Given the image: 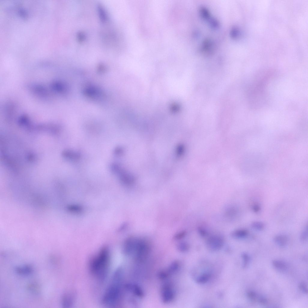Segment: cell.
Instances as JSON below:
<instances>
[{"mask_svg": "<svg viewBox=\"0 0 308 308\" xmlns=\"http://www.w3.org/2000/svg\"><path fill=\"white\" fill-rule=\"evenodd\" d=\"M186 232L182 231L176 234L174 236V239L176 240H180L184 238L186 235Z\"/></svg>", "mask_w": 308, "mask_h": 308, "instance_id": "21", "label": "cell"}, {"mask_svg": "<svg viewBox=\"0 0 308 308\" xmlns=\"http://www.w3.org/2000/svg\"><path fill=\"white\" fill-rule=\"evenodd\" d=\"M299 287L300 290L305 293H308V288L307 284L304 282H302L299 284Z\"/></svg>", "mask_w": 308, "mask_h": 308, "instance_id": "22", "label": "cell"}, {"mask_svg": "<svg viewBox=\"0 0 308 308\" xmlns=\"http://www.w3.org/2000/svg\"><path fill=\"white\" fill-rule=\"evenodd\" d=\"M161 300L164 303H171L174 299L176 292L172 282L165 281L162 285L161 288Z\"/></svg>", "mask_w": 308, "mask_h": 308, "instance_id": "4", "label": "cell"}, {"mask_svg": "<svg viewBox=\"0 0 308 308\" xmlns=\"http://www.w3.org/2000/svg\"><path fill=\"white\" fill-rule=\"evenodd\" d=\"M109 247H102L97 253L90 259L88 267L91 273L99 281L104 280L108 274L110 261Z\"/></svg>", "mask_w": 308, "mask_h": 308, "instance_id": "2", "label": "cell"}, {"mask_svg": "<svg viewBox=\"0 0 308 308\" xmlns=\"http://www.w3.org/2000/svg\"><path fill=\"white\" fill-rule=\"evenodd\" d=\"M151 250L150 244L147 240L136 237L134 250L131 256L137 262L142 263L148 258Z\"/></svg>", "mask_w": 308, "mask_h": 308, "instance_id": "3", "label": "cell"}, {"mask_svg": "<svg viewBox=\"0 0 308 308\" xmlns=\"http://www.w3.org/2000/svg\"><path fill=\"white\" fill-rule=\"evenodd\" d=\"M224 243L223 238L217 235L210 236L206 241L208 249L213 251L220 250L223 246Z\"/></svg>", "mask_w": 308, "mask_h": 308, "instance_id": "5", "label": "cell"}, {"mask_svg": "<svg viewBox=\"0 0 308 308\" xmlns=\"http://www.w3.org/2000/svg\"><path fill=\"white\" fill-rule=\"evenodd\" d=\"M124 290L132 294L138 298H142L144 296V292L141 287L138 284L134 283H127L124 284Z\"/></svg>", "mask_w": 308, "mask_h": 308, "instance_id": "6", "label": "cell"}, {"mask_svg": "<svg viewBox=\"0 0 308 308\" xmlns=\"http://www.w3.org/2000/svg\"><path fill=\"white\" fill-rule=\"evenodd\" d=\"M211 276V275L209 273L207 272H204L197 277L196 281L197 283L199 284H205L209 280Z\"/></svg>", "mask_w": 308, "mask_h": 308, "instance_id": "14", "label": "cell"}, {"mask_svg": "<svg viewBox=\"0 0 308 308\" xmlns=\"http://www.w3.org/2000/svg\"><path fill=\"white\" fill-rule=\"evenodd\" d=\"M247 296L250 300L253 302H256L257 301L259 297L257 293L253 291H249L247 293Z\"/></svg>", "mask_w": 308, "mask_h": 308, "instance_id": "18", "label": "cell"}, {"mask_svg": "<svg viewBox=\"0 0 308 308\" xmlns=\"http://www.w3.org/2000/svg\"><path fill=\"white\" fill-rule=\"evenodd\" d=\"M63 156L66 158L72 160H76L80 158V154L78 152L70 150H67L63 152Z\"/></svg>", "mask_w": 308, "mask_h": 308, "instance_id": "11", "label": "cell"}, {"mask_svg": "<svg viewBox=\"0 0 308 308\" xmlns=\"http://www.w3.org/2000/svg\"><path fill=\"white\" fill-rule=\"evenodd\" d=\"M242 257L243 260V267L244 268H245L248 264L249 260V257L248 254L245 253L242 254Z\"/></svg>", "mask_w": 308, "mask_h": 308, "instance_id": "20", "label": "cell"}, {"mask_svg": "<svg viewBox=\"0 0 308 308\" xmlns=\"http://www.w3.org/2000/svg\"><path fill=\"white\" fill-rule=\"evenodd\" d=\"M15 271L18 274L28 275L32 272L33 269L30 266L26 265L23 266H18L16 267Z\"/></svg>", "mask_w": 308, "mask_h": 308, "instance_id": "10", "label": "cell"}, {"mask_svg": "<svg viewBox=\"0 0 308 308\" xmlns=\"http://www.w3.org/2000/svg\"><path fill=\"white\" fill-rule=\"evenodd\" d=\"M136 237H130L125 241L122 248L123 252L127 256H131L134 249Z\"/></svg>", "mask_w": 308, "mask_h": 308, "instance_id": "7", "label": "cell"}, {"mask_svg": "<svg viewBox=\"0 0 308 308\" xmlns=\"http://www.w3.org/2000/svg\"><path fill=\"white\" fill-rule=\"evenodd\" d=\"M257 301L262 304H265L267 303V299L262 297L259 296Z\"/></svg>", "mask_w": 308, "mask_h": 308, "instance_id": "26", "label": "cell"}, {"mask_svg": "<svg viewBox=\"0 0 308 308\" xmlns=\"http://www.w3.org/2000/svg\"><path fill=\"white\" fill-rule=\"evenodd\" d=\"M248 234V231L244 229H239L233 231L232 236L235 238L242 239L246 237Z\"/></svg>", "mask_w": 308, "mask_h": 308, "instance_id": "13", "label": "cell"}, {"mask_svg": "<svg viewBox=\"0 0 308 308\" xmlns=\"http://www.w3.org/2000/svg\"><path fill=\"white\" fill-rule=\"evenodd\" d=\"M251 226L254 229L257 230H262L264 228V224L262 222L258 221L253 222L251 224Z\"/></svg>", "mask_w": 308, "mask_h": 308, "instance_id": "17", "label": "cell"}, {"mask_svg": "<svg viewBox=\"0 0 308 308\" xmlns=\"http://www.w3.org/2000/svg\"><path fill=\"white\" fill-rule=\"evenodd\" d=\"M275 242L281 247L285 246L288 242V237L284 235H279L275 236L274 239Z\"/></svg>", "mask_w": 308, "mask_h": 308, "instance_id": "12", "label": "cell"}, {"mask_svg": "<svg viewBox=\"0 0 308 308\" xmlns=\"http://www.w3.org/2000/svg\"><path fill=\"white\" fill-rule=\"evenodd\" d=\"M198 232L201 236H206L208 234L207 230L204 228L202 227H199L198 229Z\"/></svg>", "mask_w": 308, "mask_h": 308, "instance_id": "24", "label": "cell"}, {"mask_svg": "<svg viewBox=\"0 0 308 308\" xmlns=\"http://www.w3.org/2000/svg\"><path fill=\"white\" fill-rule=\"evenodd\" d=\"M75 293L72 292H66L63 294L61 298V304L64 308H69L72 306L75 300Z\"/></svg>", "mask_w": 308, "mask_h": 308, "instance_id": "8", "label": "cell"}, {"mask_svg": "<svg viewBox=\"0 0 308 308\" xmlns=\"http://www.w3.org/2000/svg\"><path fill=\"white\" fill-rule=\"evenodd\" d=\"M253 211L255 212H257L260 210V207L258 204H254L252 207Z\"/></svg>", "mask_w": 308, "mask_h": 308, "instance_id": "27", "label": "cell"}, {"mask_svg": "<svg viewBox=\"0 0 308 308\" xmlns=\"http://www.w3.org/2000/svg\"><path fill=\"white\" fill-rule=\"evenodd\" d=\"M177 250L180 252H185L189 248V244L185 242H181L179 243L177 246Z\"/></svg>", "mask_w": 308, "mask_h": 308, "instance_id": "16", "label": "cell"}, {"mask_svg": "<svg viewBox=\"0 0 308 308\" xmlns=\"http://www.w3.org/2000/svg\"><path fill=\"white\" fill-rule=\"evenodd\" d=\"M307 232V227H306L301 233L300 239L301 241L304 242L307 239L308 235Z\"/></svg>", "mask_w": 308, "mask_h": 308, "instance_id": "23", "label": "cell"}, {"mask_svg": "<svg viewBox=\"0 0 308 308\" xmlns=\"http://www.w3.org/2000/svg\"><path fill=\"white\" fill-rule=\"evenodd\" d=\"M180 267V263L179 262L178 260H175L171 262L165 270L170 276L177 273L179 270Z\"/></svg>", "mask_w": 308, "mask_h": 308, "instance_id": "9", "label": "cell"}, {"mask_svg": "<svg viewBox=\"0 0 308 308\" xmlns=\"http://www.w3.org/2000/svg\"><path fill=\"white\" fill-rule=\"evenodd\" d=\"M27 288L29 291L34 293H38L40 290L39 286L37 284L34 283L29 284Z\"/></svg>", "mask_w": 308, "mask_h": 308, "instance_id": "19", "label": "cell"}, {"mask_svg": "<svg viewBox=\"0 0 308 308\" xmlns=\"http://www.w3.org/2000/svg\"><path fill=\"white\" fill-rule=\"evenodd\" d=\"M272 264L275 268L280 270L284 271L287 269L286 264L281 260H274L272 262Z\"/></svg>", "mask_w": 308, "mask_h": 308, "instance_id": "15", "label": "cell"}, {"mask_svg": "<svg viewBox=\"0 0 308 308\" xmlns=\"http://www.w3.org/2000/svg\"><path fill=\"white\" fill-rule=\"evenodd\" d=\"M123 279V269L119 267L114 272L103 295L102 302L104 305L114 307L119 304L124 290Z\"/></svg>", "mask_w": 308, "mask_h": 308, "instance_id": "1", "label": "cell"}, {"mask_svg": "<svg viewBox=\"0 0 308 308\" xmlns=\"http://www.w3.org/2000/svg\"><path fill=\"white\" fill-rule=\"evenodd\" d=\"M69 210L73 212H79L82 210V208L79 206L72 205L68 208Z\"/></svg>", "mask_w": 308, "mask_h": 308, "instance_id": "25", "label": "cell"}]
</instances>
